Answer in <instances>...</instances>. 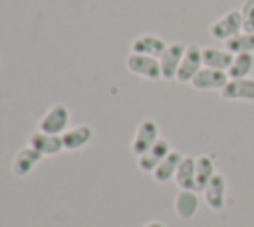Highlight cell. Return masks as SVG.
I'll return each instance as SVG.
<instances>
[{"instance_id": "277c9868", "label": "cell", "mask_w": 254, "mask_h": 227, "mask_svg": "<svg viewBox=\"0 0 254 227\" xmlns=\"http://www.w3.org/2000/svg\"><path fill=\"white\" fill-rule=\"evenodd\" d=\"M157 139H159V123H157L155 119H143V121L137 125V131H135V135H133L131 151L139 157V155H143L147 149H151Z\"/></svg>"}, {"instance_id": "ac0fdd59", "label": "cell", "mask_w": 254, "mask_h": 227, "mask_svg": "<svg viewBox=\"0 0 254 227\" xmlns=\"http://www.w3.org/2000/svg\"><path fill=\"white\" fill-rule=\"evenodd\" d=\"M183 157H185V155H183L181 151H171V153L157 165V169L153 171L155 181L167 183L169 179H173L175 173H177V169H179V165H181V161H183Z\"/></svg>"}, {"instance_id": "7402d4cb", "label": "cell", "mask_w": 254, "mask_h": 227, "mask_svg": "<svg viewBox=\"0 0 254 227\" xmlns=\"http://www.w3.org/2000/svg\"><path fill=\"white\" fill-rule=\"evenodd\" d=\"M240 16H242V30L244 32H254V0H244L242 2Z\"/></svg>"}, {"instance_id": "5b68a950", "label": "cell", "mask_w": 254, "mask_h": 227, "mask_svg": "<svg viewBox=\"0 0 254 227\" xmlns=\"http://www.w3.org/2000/svg\"><path fill=\"white\" fill-rule=\"evenodd\" d=\"M204 68L202 64V48L196 46V44H189L187 50H185V56H183V62L179 66V72H177V80L179 82H189Z\"/></svg>"}, {"instance_id": "ffe728a7", "label": "cell", "mask_w": 254, "mask_h": 227, "mask_svg": "<svg viewBox=\"0 0 254 227\" xmlns=\"http://www.w3.org/2000/svg\"><path fill=\"white\" fill-rule=\"evenodd\" d=\"M214 175H216L214 159L210 155H198L196 157V191H202Z\"/></svg>"}, {"instance_id": "4fadbf2b", "label": "cell", "mask_w": 254, "mask_h": 227, "mask_svg": "<svg viewBox=\"0 0 254 227\" xmlns=\"http://www.w3.org/2000/svg\"><path fill=\"white\" fill-rule=\"evenodd\" d=\"M62 139H64V149L75 151V149L85 147L93 139V129L87 123H79V125H75L71 129H65L62 133Z\"/></svg>"}, {"instance_id": "52a82bcc", "label": "cell", "mask_w": 254, "mask_h": 227, "mask_svg": "<svg viewBox=\"0 0 254 227\" xmlns=\"http://www.w3.org/2000/svg\"><path fill=\"white\" fill-rule=\"evenodd\" d=\"M228 74L226 72H220V70H212V68H202L192 80H190V86L194 90H200V92H208V90H218L222 92V88L228 84Z\"/></svg>"}, {"instance_id": "ba28073f", "label": "cell", "mask_w": 254, "mask_h": 227, "mask_svg": "<svg viewBox=\"0 0 254 227\" xmlns=\"http://www.w3.org/2000/svg\"><path fill=\"white\" fill-rule=\"evenodd\" d=\"M220 96L230 102H254V78L228 80Z\"/></svg>"}, {"instance_id": "603a6c76", "label": "cell", "mask_w": 254, "mask_h": 227, "mask_svg": "<svg viewBox=\"0 0 254 227\" xmlns=\"http://www.w3.org/2000/svg\"><path fill=\"white\" fill-rule=\"evenodd\" d=\"M143 227H165L161 221H149L147 225H143Z\"/></svg>"}, {"instance_id": "5bb4252c", "label": "cell", "mask_w": 254, "mask_h": 227, "mask_svg": "<svg viewBox=\"0 0 254 227\" xmlns=\"http://www.w3.org/2000/svg\"><path fill=\"white\" fill-rule=\"evenodd\" d=\"M232 60H234V54H230L226 48H216V46L202 48V64L206 68L226 72L230 68Z\"/></svg>"}, {"instance_id": "9a60e30c", "label": "cell", "mask_w": 254, "mask_h": 227, "mask_svg": "<svg viewBox=\"0 0 254 227\" xmlns=\"http://www.w3.org/2000/svg\"><path fill=\"white\" fill-rule=\"evenodd\" d=\"M44 155L40 153V151H36L32 145H26V147H22L18 153H16V157H14V161H12V171L16 173V175H28L38 163H40V159H42Z\"/></svg>"}, {"instance_id": "9c48e42d", "label": "cell", "mask_w": 254, "mask_h": 227, "mask_svg": "<svg viewBox=\"0 0 254 227\" xmlns=\"http://www.w3.org/2000/svg\"><path fill=\"white\" fill-rule=\"evenodd\" d=\"M171 151H173V149H171L169 141L163 139V137H159L151 149H147L143 155L137 157V165H139V169H143V171H151V173H153V171L157 169V165H159Z\"/></svg>"}, {"instance_id": "6da1fadb", "label": "cell", "mask_w": 254, "mask_h": 227, "mask_svg": "<svg viewBox=\"0 0 254 227\" xmlns=\"http://www.w3.org/2000/svg\"><path fill=\"white\" fill-rule=\"evenodd\" d=\"M69 125V110L64 104H56L52 106L44 117L38 123V129L44 133H52V135H62Z\"/></svg>"}, {"instance_id": "3957f363", "label": "cell", "mask_w": 254, "mask_h": 227, "mask_svg": "<svg viewBox=\"0 0 254 227\" xmlns=\"http://www.w3.org/2000/svg\"><path fill=\"white\" fill-rule=\"evenodd\" d=\"M125 64H127V70L133 72L135 76H141V78H147V80H159V78H163L159 58L143 56V54H133L131 52L127 56Z\"/></svg>"}, {"instance_id": "2e32d148", "label": "cell", "mask_w": 254, "mask_h": 227, "mask_svg": "<svg viewBox=\"0 0 254 227\" xmlns=\"http://www.w3.org/2000/svg\"><path fill=\"white\" fill-rule=\"evenodd\" d=\"M175 181L181 189L196 191V157H183L175 173Z\"/></svg>"}, {"instance_id": "30bf717a", "label": "cell", "mask_w": 254, "mask_h": 227, "mask_svg": "<svg viewBox=\"0 0 254 227\" xmlns=\"http://www.w3.org/2000/svg\"><path fill=\"white\" fill-rule=\"evenodd\" d=\"M167 42L155 34H143L137 36L131 44V52L133 54H143V56H153V58H161L163 52L167 50Z\"/></svg>"}, {"instance_id": "44dd1931", "label": "cell", "mask_w": 254, "mask_h": 227, "mask_svg": "<svg viewBox=\"0 0 254 227\" xmlns=\"http://www.w3.org/2000/svg\"><path fill=\"white\" fill-rule=\"evenodd\" d=\"M224 48L230 52V54H246V52H252L254 54V32H238L236 36H232L230 40L224 42Z\"/></svg>"}, {"instance_id": "7a4b0ae2", "label": "cell", "mask_w": 254, "mask_h": 227, "mask_svg": "<svg viewBox=\"0 0 254 227\" xmlns=\"http://www.w3.org/2000/svg\"><path fill=\"white\" fill-rule=\"evenodd\" d=\"M208 32H210V36L214 40H220V42H226L232 36H236L238 32H242V16H240V10H230L224 16H220L218 20H214L210 24Z\"/></svg>"}, {"instance_id": "7c38bea8", "label": "cell", "mask_w": 254, "mask_h": 227, "mask_svg": "<svg viewBox=\"0 0 254 227\" xmlns=\"http://www.w3.org/2000/svg\"><path fill=\"white\" fill-rule=\"evenodd\" d=\"M28 145H32L36 151H40L42 155H56L64 149V139L62 135H52V133H44V131H36L30 135Z\"/></svg>"}, {"instance_id": "8fae6325", "label": "cell", "mask_w": 254, "mask_h": 227, "mask_svg": "<svg viewBox=\"0 0 254 227\" xmlns=\"http://www.w3.org/2000/svg\"><path fill=\"white\" fill-rule=\"evenodd\" d=\"M202 193H204L206 205L210 209H214V211H220L224 207V203H226V179H224V175L216 173L208 181V185L202 189Z\"/></svg>"}, {"instance_id": "8992f818", "label": "cell", "mask_w": 254, "mask_h": 227, "mask_svg": "<svg viewBox=\"0 0 254 227\" xmlns=\"http://www.w3.org/2000/svg\"><path fill=\"white\" fill-rule=\"evenodd\" d=\"M185 50H187V46L181 44V42H173V44L167 46V50H165L163 56L159 58L163 80H175V78H177V72H179L181 62H183Z\"/></svg>"}, {"instance_id": "d6986e66", "label": "cell", "mask_w": 254, "mask_h": 227, "mask_svg": "<svg viewBox=\"0 0 254 227\" xmlns=\"http://www.w3.org/2000/svg\"><path fill=\"white\" fill-rule=\"evenodd\" d=\"M254 72V54L246 52V54H236L230 68L226 70L230 80H240V78H250Z\"/></svg>"}, {"instance_id": "e0dca14e", "label": "cell", "mask_w": 254, "mask_h": 227, "mask_svg": "<svg viewBox=\"0 0 254 227\" xmlns=\"http://www.w3.org/2000/svg\"><path fill=\"white\" fill-rule=\"evenodd\" d=\"M175 211L181 219H190L198 211V195L196 191L181 189L175 197Z\"/></svg>"}]
</instances>
